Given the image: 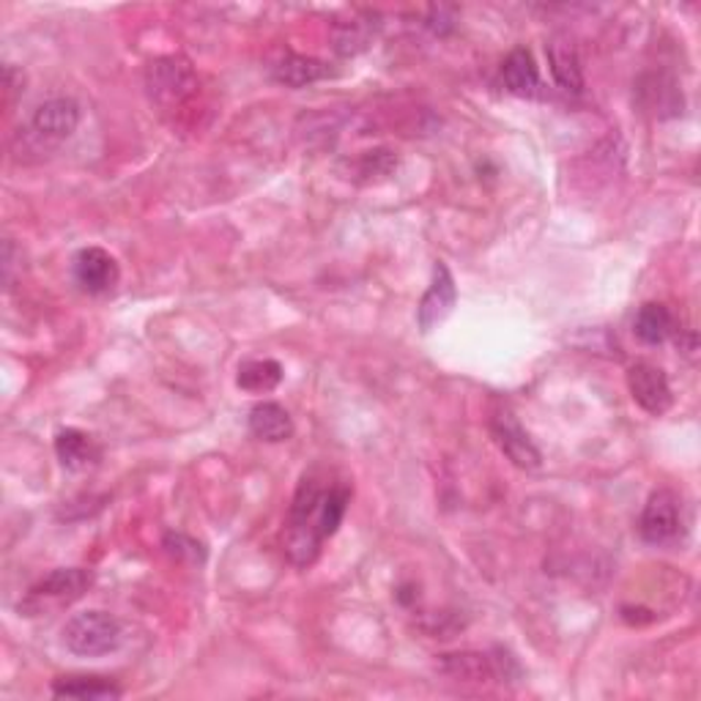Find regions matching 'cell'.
<instances>
[{"mask_svg": "<svg viewBox=\"0 0 701 701\" xmlns=\"http://www.w3.org/2000/svg\"><path fill=\"white\" fill-rule=\"evenodd\" d=\"M121 622L107 612L75 614L64 625V644L80 658H99L121 647Z\"/></svg>", "mask_w": 701, "mask_h": 701, "instance_id": "obj_1", "label": "cell"}, {"mask_svg": "<svg viewBox=\"0 0 701 701\" xmlns=\"http://www.w3.org/2000/svg\"><path fill=\"white\" fill-rule=\"evenodd\" d=\"M439 669L446 677L461 682H488L499 680L507 682L510 677H521L516 660L505 653L485 655V653H455V655H441Z\"/></svg>", "mask_w": 701, "mask_h": 701, "instance_id": "obj_2", "label": "cell"}, {"mask_svg": "<svg viewBox=\"0 0 701 701\" xmlns=\"http://www.w3.org/2000/svg\"><path fill=\"white\" fill-rule=\"evenodd\" d=\"M145 88L157 105H179L197 88V77L190 61L168 55L151 61L145 69Z\"/></svg>", "mask_w": 701, "mask_h": 701, "instance_id": "obj_3", "label": "cell"}, {"mask_svg": "<svg viewBox=\"0 0 701 701\" xmlns=\"http://www.w3.org/2000/svg\"><path fill=\"white\" fill-rule=\"evenodd\" d=\"M638 531L649 546H669V542L680 540L682 531V505L680 496L669 488L655 490L647 499L638 521Z\"/></svg>", "mask_w": 701, "mask_h": 701, "instance_id": "obj_4", "label": "cell"}, {"mask_svg": "<svg viewBox=\"0 0 701 701\" xmlns=\"http://www.w3.org/2000/svg\"><path fill=\"white\" fill-rule=\"evenodd\" d=\"M627 389H630L633 400L653 417L666 414L671 403H675L666 373L660 367L649 365V362H636V365L627 367Z\"/></svg>", "mask_w": 701, "mask_h": 701, "instance_id": "obj_5", "label": "cell"}, {"mask_svg": "<svg viewBox=\"0 0 701 701\" xmlns=\"http://www.w3.org/2000/svg\"><path fill=\"white\" fill-rule=\"evenodd\" d=\"M490 433H494L496 444L499 450L516 463L518 468H526V472H535L540 468L542 455L535 446V441L529 439V433L524 431L521 422L516 420L510 409H496L494 417H490Z\"/></svg>", "mask_w": 701, "mask_h": 701, "instance_id": "obj_6", "label": "cell"}, {"mask_svg": "<svg viewBox=\"0 0 701 701\" xmlns=\"http://www.w3.org/2000/svg\"><path fill=\"white\" fill-rule=\"evenodd\" d=\"M33 132L42 140H66L80 127V105L69 96H53L33 110Z\"/></svg>", "mask_w": 701, "mask_h": 701, "instance_id": "obj_7", "label": "cell"}, {"mask_svg": "<svg viewBox=\"0 0 701 701\" xmlns=\"http://www.w3.org/2000/svg\"><path fill=\"white\" fill-rule=\"evenodd\" d=\"M118 271L116 258L101 247H86L75 256V280L83 291L88 293H107L116 288Z\"/></svg>", "mask_w": 701, "mask_h": 701, "instance_id": "obj_8", "label": "cell"}, {"mask_svg": "<svg viewBox=\"0 0 701 701\" xmlns=\"http://www.w3.org/2000/svg\"><path fill=\"white\" fill-rule=\"evenodd\" d=\"M455 299H457V288H455V280H452L450 269H446L444 263H436L433 266L431 288H428L420 308H417V321H420L422 332H431L433 326L441 324V321L452 313V308H455Z\"/></svg>", "mask_w": 701, "mask_h": 701, "instance_id": "obj_9", "label": "cell"}, {"mask_svg": "<svg viewBox=\"0 0 701 701\" xmlns=\"http://www.w3.org/2000/svg\"><path fill=\"white\" fill-rule=\"evenodd\" d=\"M548 64H551V75L557 86L570 94H581L584 90V69H581V58L575 44L568 36H553L548 44Z\"/></svg>", "mask_w": 701, "mask_h": 701, "instance_id": "obj_10", "label": "cell"}, {"mask_svg": "<svg viewBox=\"0 0 701 701\" xmlns=\"http://www.w3.org/2000/svg\"><path fill=\"white\" fill-rule=\"evenodd\" d=\"M330 75V64H324V61L319 58H310V55H282V58L271 66V77L285 88H308Z\"/></svg>", "mask_w": 701, "mask_h": 701, "instance_id": "obj_11", "label": "cell"}, {"mask_svg": "<svg viewBox=\"0 0 701 701\" xmlns=\"http://www.w3.org/2000/svg\"><path fill=\"white\" fill-rule=\"evenodd\" d=\"M90 573L83 568H61V570H53L50 575H44L42 581H39L36 586L31 590V595L36 597V601H44V597H50V601H75V597H80L83 592L90 586Z\"/></svg>", "mask_w": 701, "mask_h": 701, "instance_id": "obj_12", "label": "cell"}, {"mask_svg": "<svg viewBox=\"0 0 701 701\" xmlns=\"http://www.w3.org/2000/svg\"><path fill=\"white\" fill-rule=\"evenodd\" d=\"M502 83L516 96H535L540 88V72H537L535 58L529 50L518 47L502 64Z\"/></svg>", "mask_w": 701, "mask_h": 701, "instance_id": "obj_13", "label": "cell"}, {"mask_svg": "<svg viewBox=\"0 0 701 701\" xmlns=\"http://www.w3.org/2000/svg\"><path fill=\"white\" fill-rule=\"evenodd\" d=\"M250 433L261 441H285L293 436V420L280 403H258L256 409L250 411Z\"/></svg>", "mask_w": 701, "mask_h": 701, "instance_id": "obj_14", "label": "cell"}, {"mask_svg": "<svg viewBox=\"0 0 701 701\" xmlns=\"http://www.w3.org/2000/svg\"><path fill=\"white\" fill-rule=\"evenodd\" d=\"M53 693L61 699H80V701H105L121 699V688L112 686L105 677H61L53 682Z\"/></svg>", "mask_w": 701, "mask_h": 701, "instance_id": "obj_15", "label": "cell"}, {"mask_svg": "<svg viewBox=\"0 0 701 701\" xmlns=\"http://www.w3.org/2000/svg\"><path fill=\"white\" fill-rule=\"evenodd\" d=\"M55 455H58V461L64 463L66 468L80 472V468H88L90 463L99 457V450H96L94 439H90L88 433L66 428V431H61L58 436H55Z\"/></svg>", "mask_w": 701, "mask_h": 701, "instance_id": "obj_16", "label": "cell"}, {"mask_svg": "<svg viewBox=\"0 0 701 701\" xmlns=\"http://www.w3.org/2000/svg\"><path fill=\"white\" fill-rule=\"evenodd\" d=\"M671 326H675V319H671L669 308L655 302L644 304V308L638 310L636 321H633V332H636L638 341L647 343V346H660V343L671 335Z\"/></svg>", "mask_w": 701, "mask_h": 701, "instance_id": "obj_17", "label": "cell"}, {"mask_svg": "<svg viewBox=\"0 0 701 701\" xmlns=\"http://www.w3.org/2000/svg\"><path fill=\"white\" fill-rule=\"evenodd\" d=\"M348 502H350L348 485H330V488L324 490L321 505H319V516H315V524H319V531L324 540L341 529L343 518H346V510H348Z\"/></svg>", "mask_w": 701, "mask_h": 701, "instance_id": "obj_18", "label": "cell"}, {"mask_svg": "<svg viewBox=\"0 0 701 701\" xmlns=\"http://www.w3.org/2000/svg\"><path fill=\"white\" fill-rule=\"evenodd\" d=\"M282 365L274 359H250L239 367L236 384L247 392H271L282 381Z\"/></svg>", "mask_w": 701, "mask_h": 701, "instance_id": "obj_19", "label": "cell"}, {"mask_svg": "<svg viewBox=\"0 0 701 701\" xmlns=\"http://www.w3.org/2000/svg\"><path fill=\"white\" fill-rule=\"evenodd\" d=\"M165 548L175 559H190V562H203V559H206V551H203L201 542L190 540V537L179 535V531H171V535L165 537Z\"/></svg>", "mask_w": 701, "mask_h": 701, "instance_id": "obj_20", "label": "cell"}]
</instances>
